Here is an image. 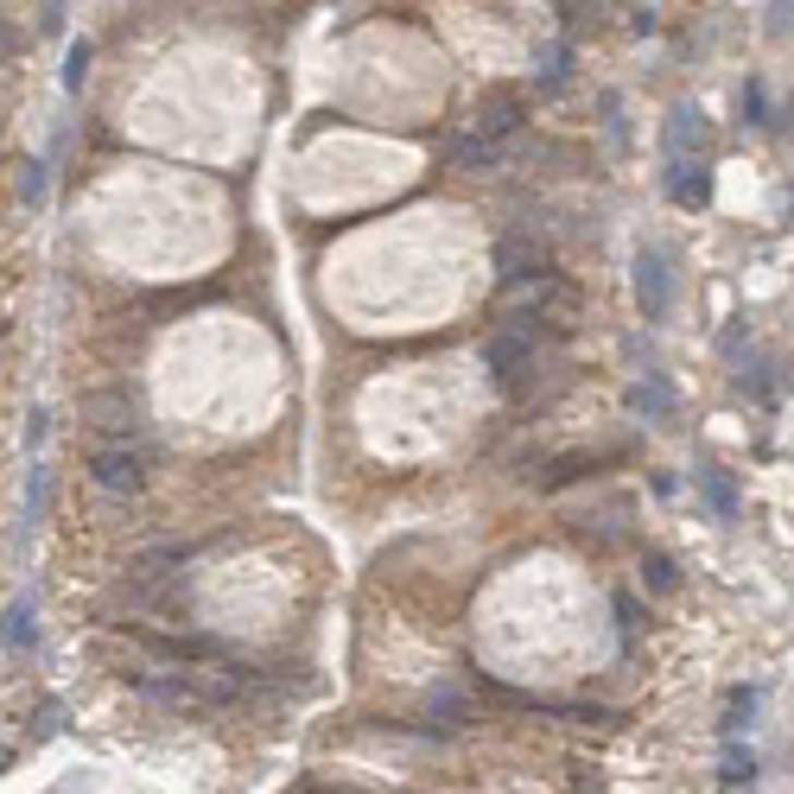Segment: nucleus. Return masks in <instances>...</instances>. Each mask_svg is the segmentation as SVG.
<instances>
[{
  "label": "nucleus",
  "instance_id": "f257e3e1",
  "mask_svg": "<svg viewBox=\"0 0 794 794\" xmlns=\"http://www.w3.org/2000/svg\"><path fill=\"white\" fill-rule=\"evenodd\" d=\"M693 141H699V115L681 103V109L667 115V191H674V204H706V197H712L706 159H699V153L686 159V146Z\"/></svg>",
  "mask_w": 794,
  "mask_h": 794
},
{
  "label": "nucleus",
  "instance_id": "f03ea898",
  "mask_svg": "<svg viewBox=\"0 0 794 794\" xmlns=\"http://www.w3.org/2000/svg\"><path fill=\"white\" fill-rule=\"evenodd\" d=\"M674 287H681L674 254L661 249V242H642V249H636V299H642V318H649V325H661V318L674 312Z\"/></svg>",
  "mask_w": 794,
  "mask_h": 794
},
{
  "label": "nucleus",
  "instance_id": "7ed1b4c3",
  "mask_svg": "<svg viewBox=\"0 0 794 794\" xmlns=\"http://www.w3.org/2000/svg\"><path fill=\"white\" fill-rule=\"evenodd\" d=\"M490 375H496V388L521 395V382L534 375V330H521V325L496 330L490 337Z\"/></svg>",
  "mask_w": 794,
  "mask_h": 794
},
{
  "label": "nucleus",
  "instance_id": "20e7f679",
  "mask_svg": "<svg viewBox=\"0 0 794 794\" xmlns=\"http://www.w3.org/2000/svg\"><path fill=\"white\" fill-rule=\"evenodd\" d=\"M521 128V109H496V115H477V128H470V141H458V159L465 166H483V159H496V146L508 141Z\"/></svg>",
  "mask_w": 794,
  "mask_h": 794
},
{
  "label": "nucleus",
  "instance_id": "39448f33",
  "mask_svg": "<svg viewBox=\"0 0 794 794\" xmlns=\"http://www.w3.org/2000/svg\"><path fill=\"white\" fill-rule=\"evenodd\" d=\"M141 452H134V438H128V445H103V452H96V483H103V490H115V496H121V490H141Z\"/></svg>",
  "mask_w": 794,
  "mask_h": 794
},
{
  "label": "nucleus",
  "instance_id": "423d86ee",
  "mask_svg": "<svg viewBox=\"0 0 794 794\" xmlns=\"http://www.w3.org/2000/svg\"><path fill=\"white\" fill-rule=\"evenodd\" d=\"M699 490H706V503L719 508V521H737V490H731V477H724L719 465L699 470Z\"/></svg>",
  "mask_w": 794,
  "mask_h": 794
},
{
  "label": "nucleus",
  "instance_id": "0eeeda50",
  "mask_svg": "<svg viewBox=\"0 0 794 794\" xmlns=\"http://www.w3.org/2000/svg\"><path fill=\"white\" fill-rule=\"evenodd\" d=\"M667 400H674L667 375H642V382H636V413H642V420H661V413H667Z\"/></svg>",
  "mask_w": 794,
  "mask_h": 794
},
{
  "label": "nucleus",
  "instance_id": "6e6552de",
  "mask_svg": "<svg viewBox=\"0 0 794 794\" xmlns=\"http://www.w3.org/2000/svg\"><path fill=\"white\" fill-rule=\"evenodd\" d=\"M26 623H33V598H13V611L0 616V642H7V649H20V642L33 636Z\"/></svg>",
  "mask_w": 794,
  "mask_h": 794
},
{
  "label": "nucleus",
  "instance_id": "1a4fd4ad",
  "mask_svg": "<svg viewBox=\"0 0 794 794\" xmlns=\"http://www.w3.org/2000/svg\"><path fill=\"white\" fill-rule=\"evenodd\" d=\"M757 775V762H750V750H737V737H724V782L731 789H744Z\"/></svg>",
  "mask_w": 794,
  "mask_h": 794
},
{
  "label": "nucleus",
  "instance_id": "9d476101",
  "mask_svg": "<svg viewBox=\"0 0 794 794\" xmlns=\"http://www.w3.org/2000/svg\"><path fill=\"white\" fill-rule=\"evenodd\" d=\"M83 71H89V45H71V71H64V83L83 89Z\"/></svg>",
  "mask_w": 794,
  "mask_h": 794
},
{
  "label": "nucleus",
  "instance_id": "9b49d317",
  "mask_svg": "<svg viewBox=\"0 0 794 794\" xmlns=\"http://www.w3.org/2000/svg\"><path fill=\"white\" fill-rule=\"evenodd\" d=\"M649 585L654 591H674V566L667 560H649Z\"/></svg>",
  "mask_w": 794,
  "mask_h": 794
},
{
  "label": "nucleus",
  "instance_id": "f8f14e48",
  "mask_svg": "<svg viewBox=\"0 0 794 794\" xmlns=\"http://www.w3.org/2000/svg\"><path fill=\"white\" fill-rule=\"evenodd\" d=\"M20 191H26V197L38 204V197H45V166H26V179H20Z\"/></svg>",
  "mask_w": 794,
  "mask_h": 794
},
{
  "label": "nucleus",
  "instance_id": "ddd939ff",
  "mask_svg": "<svg viewBox=\"0 0 794 794\" xmlns=\"http://www.w3.org/2000/svg\"><path fill=\"white\" fill-rule=\"evenodd\" d=\"M58 20H64V0H45V33H58Z\"/></svg>",
  "mask_w": 794,
  "mask_h": 794
}]
</instances>
